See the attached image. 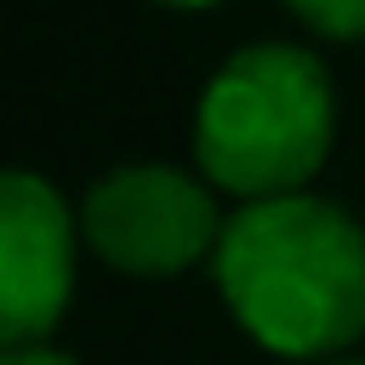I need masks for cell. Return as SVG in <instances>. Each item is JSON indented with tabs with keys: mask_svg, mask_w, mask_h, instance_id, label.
Listing matches in <instances>:
<instances>
[{
	"mask_svg": "<svg viewBox=\"0 0 365 365\" xmlns=\"http://www.w3.org/2000/svg\"><path fill=\"white\" fill-rule=\"evenodd\" d=\"M0 365H79V359L55 347H19V353H0Z\"/></svg>",
	"mask_w": 365,
	"mask_h": 365,
	"instance_id": "8992f818",
	"label": "cell"
},
{
	"mask_svg": "<svg viewBox=\"0 0 365 365\" xmlns=\"http://www.w3.org/2000/svg\"><path fill=\"white\" fill-rule=\"evenodd\" d=\"M73 299V220L37 170H0V353L43 347Z\"/></svg>",
	"mask_w": 365,
	"mask_h": 365,
	"instance_id": "277c9868",
	"label": "cell"
},
{
	"mask_svg": "<svg viewBox=\"0 0 365 365\" xmlns=\"http://www.w3.org/2000/svg\"><path fill=\"white\" fill-rule=\"evenodd\" d=\"M323 37H365V0H287Z\"/></svg>",
	"mask_w": 365,
	"mask_h": 365,
	"instance_id": "5b68a950",
	"label": "cell"
},
{
	"mask_svg": "<svg viewBox=\"0 0 365 365\" xmlns=\"http://www.w3.org/2000/svg\"><path fill=\"white\" fill-rule=\"evenodd\" d=\"M79 225L91 250L134 280H165V274L195 268L225 237L207 182H195L177 165H122L98 177L79 207Z\"/></svg>",
	"mask_w": 365,
	"mask_h": 365,
	"instance_id": "3957f363",
	"label": "cell"
},
{
	"mask_svg": "<svg viewBox=\"0 0 365 365\" xmlns=\"http://www.w3.org/2000/svg\"><path fill=\"white\" fill-rule=\"evenodd\" d=\"M335 365H365V359H335Z\"/></svg>",
	"mask_w": 365,
	"mask_h": 365,
	"instance_id": "ba28073f",
	"label": "cell"
},
{
	"mask_svg": "<svg viewBox=\"0 0 365 365\" xmlns=\"http://www.w3.org/2000/svg\"><path fill=\"white\" fill-rule=\"evenodd\" d=\"M165 6H213V0H165Z\"/></svg>",
	"mask_w": 365,
	"mask_h": 365,
	"instance_id": "52a82bcc",
	"label": "cell"
},
{
	"mask_svg": "<svg viewBox=\"0 0 365 365\" xmlns=\"http://www.w3.org/2000/svg\"><path fill=\"white\" fill-rule=\"evenodd\" d=\"M335 140V91L311 49L250 43L207 79L195 110V165L244 201L304 195Z\"/></svg>",
	"mask_w": 365,
	"mask_h": 365,
	"instance_id": "7a4b0ae2",
	"label": "cell"
},
{
	"mask_svg": "<svg viewBox=\"0 0 365 365\" xmlns=\"http://www.w3.org/2000/svg\"><path fill=\"white\" fill-rule=\"evenodd\" d=\"M213 280L268 353L317 359L365 335V232L323 195L237 207L213 250Z\"/></svg>",
	"mask_w": 365,
	"mask_h": 365,
	"instance_id": "6da1fadb",
	"label": "cell"
}]
</instances>
